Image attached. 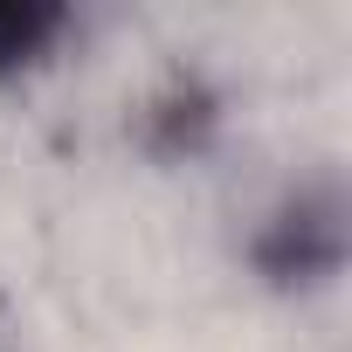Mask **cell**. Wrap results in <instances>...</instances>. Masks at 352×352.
Listing matches in <instances>:
<instances>
[{"mask_svg": "<svg viewBox=\"0 0 352 352\" xmlns=\"http://www.w3.org/2000/svg\"><path fill=\"white\" fill-rule=\"evenodd\" d=\"M69 28L63 8H35V0H0V69H28L49 56V42Z\"/></svg>", "mask_w": 352, "mask_h": 352, "instance_id": "cell-1", "label": "cell"}]
</instances>
